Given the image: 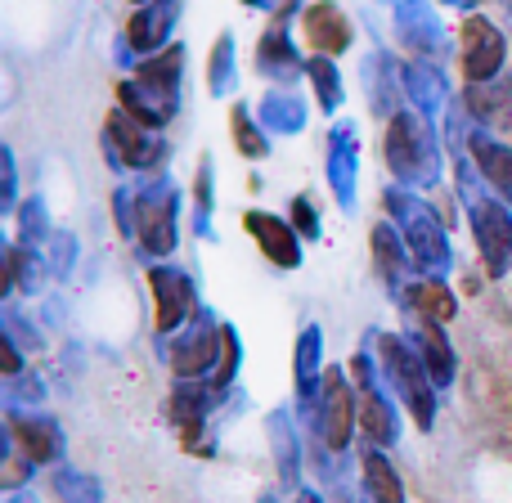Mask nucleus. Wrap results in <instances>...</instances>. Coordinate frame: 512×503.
Segmentation results:
<instances>
[{
  "instance_id": "1",
  "label": "nucleus",
  "mask_w": 512,
  "mask_h": 503,
  "mask_svg": "<svg viewBox=\"0 0 512 503\" xmlns=\"http://www.w3.org/2000/svg\"><path fill=\"white\" fill-rule=\"evenodd\" d=\"M373 346H378L382 373H387V387L396 391V400L409 409L418 432H432L436 427V382L427 373L423 355H418L414 337L409 333H373Z\"/></svg>"
},
{
  "instance_id": "2",
  "label": "nucleus",
  "mask_w": 512,
  "mask_h": 503,
  "mask_svg": "<svg viewBox=\"0 0 512 503\" xmlns=\"http://www.w3.org/2000/svg\"><path fill=\"white\" fill-rule=\"evenodd\" d=\"M297 400H301V418H306V436H319L333 454H346L355 427H360V396H355L351 373L328 369L324 382Z\"/></svg>"
},
{
  "instance_id": "3",
  "label": "nucleus",
  "mask_w": 512,
  "mask_h": 503,
  "mask_svg": "<svg viewBox=\"0 0 512 503\" xmlns=\"http://www.w3.org/2000/svg\"><path fill=\"white\" fill-rule=\"evenodd\" d=\"M387 212L396 216V230L405 234L418 274L445 279V274L454 270V248H450V234H445L441 216H436L423 198L405 194V189H387Z\"/></svg>"
},
{
  "instance_id": "4",
  "label": "nucleus",
  "mask_w": 512,
  "mask_h": 503,
  "mask_svg": "<svg viewBox=\"0 0 512 503\" xmlns=\"http://www.w3.org/2000/svg\"><path fill=\"white\" fill-rule=\"evenodd\" d=\"M221 342H225V319H216V310H198L176 337H162V355H167L171 373L185 382H198V378H212L216 364H221Z\"/></svg>"
},
{
  "instance_id": "5",
  "label": "nucleus",
  "mask_w": 512,
  "mask_h": 503,
  "mask_svg": "<svg viewBox=\"0 0 512 503\" xmlns=\"http://www.w3.org/2000/svg\"><path fill=\"white\" fill-rule=\"evenodd\" d=\"M149 288H153V328H158V337H176L180 328L203 310L194 274L171 265V261L149 265Z\"/></svg>"
},
{
  "instance_id": "6",
  "label": "nucleus",
  "mask_w": 512,
  "mask_h": 503,
  "mask_svg": "<svg viewBox=\"0 0 512 503\" xmlns=\"http://www.w3.org/2000/svg\"><path fill=\"white\" fill-rule=\"evenodd\" d=\"M140 252L144 261H162V256L176 252L180 243V198L176 189L167 185V180H158V185H144L140 189Z\"/></svg>"
},
{
  "instance_id": "7",
  "label": "nucleus",
  "mask_w": 512,
  "mask_h": 503,
  "mask_svg": "<svg viewBox=\"0 0 512 503\" xmlns=\"http://www.w3.org/2000/svg\"><path fill=\"white\" fill-rule=\"evenodd\" d=\"M427 131L414 122V117H396V126H391L387 135V162L391 171H396L405 185H436V176H441V162H436V149H427Z\"/></svg>"
},
{
  "instance_id": "8",
  "label": "nucleus",
  "mask_w": 512,
  "mask_h": 503,
  "mask_svg": "<svg viewBox=\"0 0 512 503\" xmlns=\"http://www.w3.org/2000/svg\"><path fill=\"white\" fill-rule=\"evenodd\" d=\"M468 221H472V239H477V252H481V265H486L490 279H504L512 270V212L504 198L495 203H472L468 207Z\"/></svg>"
},
{
  "instance_id": "9",
  "label": "nucleus",
  "mask_w": 512,
  "mask_h": 503,
  "mask_svg": "<svg viewBox=\"0 0 512 503\" xmlns=\"http://www.w3.org/2000/svg\"><path fill=\"white\" fill-rule=\"evenodd\" d=\"M5 432L9 445H18L32 459V468L36 463H54L63 454V427L41 409H5Z\"/></svg>"
},
{
  "instance_id": "10",
  "label": "nucleus",
  "mask_w": 512,
  "mask_h": 503,
  "mask_svg": "<svg viewBox=\"0 0 512 503\" xmlns=\"http://www.w3.org/2000/svg\"><path fill=\"white\" fill-rule=\"evenodd\" d=\"M373 270H378V279L387 283L391 301L405 297V288L418 279L414 252H409L405 234H400L391 221H378V225H373Z\"/></svg>"
},
{
  "instance_id": "11",
  "label": "nucleus",
  "mask_w": 512,
  "mask_h": 503,
  "mask_svg": "<svg viewBox=\"0 0 512 503\" xmlns=\"http://www.w3.org/2000/svg\"><path fill=\"white\" fill-rule=\"evenodd\" d=\"M243 230L256 239V248H261V256L274 270H297L301 265V234L292 221H279L270 212H248L243 216Z\"/></svg>"
},
{
  "instance_id": "12",
  "label": "nucleus",
  "mask_w": 512,
  "mask_h": 503,
  "mask_svg": "<svg viewBox=\"0 0 512 503\" xmlns=\"http://www.w3.org/2000/svg\"><path fill=\"white\" fill-rule=\"evenodd\" d=\"M396 306L414 319H427V324H450V319L459 315V297L450 292V283L432 279V274H418Z\"/></svg>"
},
{
  "instance_id": "13",
  "label": "nucleus",
  "mask_w": 512,
  "mask_h": 503,
  "mask_svg": "<svg viewBox=\"0 0 512 503\" xmlns=\"http://www.w3.org/2000/svg\"><path fill=\"white\" fill-rule=\"evenodd\" d=\"M409 337H414V346H418V355H423L427 373H432L436 391L454 387V382H459V351H454L445 324H427V319H418V328Z\"/></svg>"
},
{
  "instance_id": "14",
  "label": "nucleus",
  "mask_w": 512,
  "mask_h": 503,
  "mask_svg": "<svg viewBox=\"0 0 512 503\" xmlns=\"http://www.w3.org/2000/svg\"><path fill=\"white\" fill-rule=\"evenodd\" d=\"M463 41H468L463 45V72H468L472 81H490L495 68L504 63V36L490 23H468Z\"/></svg>"
},
{
  "instance_id": "15",
  "label": "nucleus",
  "mask_w": 512,
  "mask_h": 503,
  "mask_svg": "<svg viewBox=\"0 0 512 503\" xmlns=\"http://www.w3.org/2000/svg\"><path fill=\"white\" fill-rule=\"evenodd\" d=\"M265 432H270V450H274V463H279V477L288 481V486H297V477H301V436H297V418H292V409H270Z\"/></svg>"
},
{
  "instance_id": "16",
  "label": "nucleus",
  "mask_w": 512,
  "mask_h": 503,
  "mask_svg": "<svg viewBox=\"0 0 512 503\" xmlns=\"http://www.w3.org/2000/svg\"><path fill=\"white\" fill-rule=\"evenodd\" d=\"M324 328L319 324H306L297 337V351H292V378H297V396L315 391L324 382Z\"/></svg>"
},
{
  "instance_id": "17",
  "label": "nucleus",
  "mask_w": 512,
  "mask_h": 503,
  "mask_svg": "<svg viewBox=\"0 0 512 503\" xmlns=\"http://www.w3.org/2000/svg\"><path fill=\"white\" fill-rule=\"evenodd\" d=\"M328 185L342 212H355V149H351V131L333 135V153H328Z\"/></svg>"
},
{
  "instance_id": "18",
  "label": "nucleus",
  "mask_w": 512,
  "mask_h": 503,
  "mask_svg": "<svg viewBox=\"0 0 512 503\" xmlns=\"http://www.w3.org/2000/svg\"><path fill=\"white\" fill-rule=\"evenodd\" d=\"M360 468H364V495L373 503H405V486H400L396 468L387 463V454L378 445H364Z\"/></svg>"
},
{
  "instance_id": "19",
  "label": "nucleus",
  "mask_w": 512,
  "mask_h": 503,
  "mask_svg": "<svg viewBox=\"0 0 512 503\" xmlns=\"http://www.w3.org/2000/svg\"><path fill=\"white\" fill-rule=\"evenodd\" d=\"M306 36L319 45V50L337 54V50H346V45H351V23L342 18V9H337V5H315L306 14Z\"/></svg>"
},
{
  "instance_id": "20",
  "label": "nucleus",
  "mask_w": 512,
  "mask_h": 503,
  "mask_svg": "<svg viewBox=\"0 0 512 503\" xmlns=\"http://www.w3.org/2000/svg\"><path fill=\"white\" fill-rule=\"evenodd\" d=\"M472 149H477V162H481V171H486L490 189H495L504 203H512V149H504V144L490 140V135H477Z\"/></svg>"
},
{
  "instance_id": "21",
  "label": "nucleus",
  "mask_w": 512,
  "mask_h": 503,
  "mask_svg": "<svg viewBox=\"0 0 512 503\" xmlns=\"http://www.w3.org/2000/svg\"><path fill=\"white\" fill-rule=\"evenodd\" d=\"M41 400H45V378L36 369L5 378V409H36Z\"/></svg>"
},
{
  "instance_id": "22",
  "label": "nucleus",
  "mask_w": 512,
  "mask_h": 503,
  "mask_svg": "<svg viewBox=\"0 0 512 503\" xmlns=\"http://www.w3.org/2000/svg\"><path fill=\"white\" fill-rule=\"evenodd\" d=\"M239 364H243V342H239V333H234L230 324H225V342H221V364H216V373L207 382H212L216 391H225L230 396L234 391V382H239Z\"/></svg>"
},
{
  "instance_id": "23",
  "label": "nucleus",
  "mask_w": 512,
  "mask_h": 503,
  "mask_svg": "<svg viewBox=\"0 0 512 503\" xmlns=\"http://www.w3.org/2000/svg\"><path fill=\"white\" fill-rule=\"evenodd\" d=\"M50 225H45V203L41 198H27L23 207H18V243L23 248H41V243H50Z\"/></svg>"
},
{
  "instance_id": "24",
  "label": "nucleus",
  "mask_w": 512,
  "mask_h": 503,
  "mask_svg": "<svg viewBox=\"0 0 512 503\" xmlns=\"http://www.w3.org/2000/svg\"><path fill=\"white\" fill-rule=\"evenodd\" d=\"M77 239H72L68 230H54L50 234V243H45V265H50V274L54 279H72V270H77Z\"/></svg>"
},
{
  "instance_id": "25",
  "label": "nucleus",
  "mask_w": 512,
  "mask_h": 503,
  "mask_svg": "<svg viewBox=\"0 0 512 503\" xmlns=\"http://www.w3.org/2000/svg\"><path fill=\"white\" fill-rule=\"evenodd\" d=\"M0 324H5V337H9V342H18L23 351H41V333H36V328L27 324L23 315H18L14 301H9V306L0 310Z\"/></svg>"
},
{
  "instance_id": "26",
  "label": "nucleus",
  "mask_w": 512,
  "mask_h": 503,
  "mask_svg": "<svg viewBox=\"0 0 512 503\" xmlns=\"http://www.w3.org/2000/svg\"><path fill=\"white\" fill-rule=\"evenodd\" d=\"M54 486H59V495L68 503H99V486L90 477H81V472L63 468L59 477H54Z\"/></svg>"
},
{
  "instance_id": "27",
  "label": "nucleus",
  "mask_w": 512,
  "mask_h": 503,
  "mask_svg": "<svg viewBox=\"0 0 512 503\" xmlns=\"http://www.w3.org/2000/svg\"><path fill=\"white\" fill-rule=\"evenodd\" d=\"M194 230L203 234H212V162H203L198 167V212H194Z\"/></svg>"
},
{
  "instance_id": "28",
  "label": "nucleus",
  "mask_w": 512,
  "mask_h": 503,
  "mask_svg": "<svg viewBox=\"0 0 512 503\" xmlns=\"http://www.w3.org/2000/svg\"><path fill=\"white\" fill-rule=\"evenodd\" d=\"M234 140H239V149L248 153V158H265V153H270L265 135L248 122V108H239V113H234Z\"/></svg>"
},
{
  "instance_id": "29",
  "label": "nucleus",
  "mask_w": 512,
  "mask_h": 503,
  "mask_svg": "<svg viewBox=\"0 0 512 503\" xmlns=\"http://www.w3.org/2000/svg\"><path fill=\"white\" fill-rule=\"evenodd\" d=\"M310 77H315V90H319V99H324V108H337V99H342V86H337L333 63L315 59V63H310Z\"/></svg>"
},
{
  "instance_id": "30",
  "label": "nucleus",
  "mask_w": 512,
  "mask_h": 503,
  "mask_svg": "<svg viewBox=\"0 0 512 503\" xmlns=\"http://www.w3.org/2000/svg\"><path fill=\"white\" fill-rule=\"evenodd\" d=\"M288 221L297 225V234H301V239H319V216H315V203H310L306 194H301V198H292V207H288Z\"/></svg>"
},
{
  "instance_id": "31",
  "label": "nucleus",
  "mask_w": 512,
  "mask_h": 503,
  "mask_svg": "<svg viewBox=\"0 0 512 503\" xmlns=\"http://www.w3.org/2000/svg\"><path fill=\"white\" fill-rule=\"evenodd\" d=\"M230 72H234V63H230V36L221 41V54H212V90L221 95V90H230Z\"/></svg>"
},
{
  "instance_id": "32",
  "label": "nucleus",
  "mask_w": 512,
  "mask_h": 503,
  "mask_svg": "<svg viewBox=\"0 0 512 503\" xmlns=\"http://www.w3.org/2000/svg\"><path fill=\"white\" fill-rule=\"evenodd\" d=\"M265 108H270V122H274V126H288V131H297V126H301V104H292V99H279V95H274Z\"/></svg>"
},
{
  "instance_id": "33",
  "label": "nucleus",
  "mask_w": 512,
  "mask_h": 503,
  "mask_svg": "<svg viewBox=\"0 0 512 503\" xmlns=\"http://www.w3.org/2000/svg\"><path fill=\"white\" fill-rule=\"evenodd\" d=\"M297 503H324V499H319L315 490H301V495H297Z\"/></svg>"
},
{
  "instance_id": "34",
  "label": "nucleus",
  "mask_w": 512,
  "mask_h": 503,
  "mask_svg": "<svg viewBox=\"0 0 512 503\" xmlns=\"http://www.w3.org/2000/svg\"><path fill=\"white\" fill-rule=\"evenodd\" d=\"M261 503H279V499H274V495H265V499H261Z\"/></svg>"
},
{
  "instance_id": "35",
  "label": "nucleus",
  "mask_w": 512,
  "mask_h": 503,
  "mask_svg": "<svg viewBox=\"0 0 512 503\" xmlns=\"http://www.w3.org/2000/svg\"><path fill=\"white\" fill-rule=\"evenodd\" d=\"M256 5H261V0H256Z\"/></svg>"
}]
</instances>
